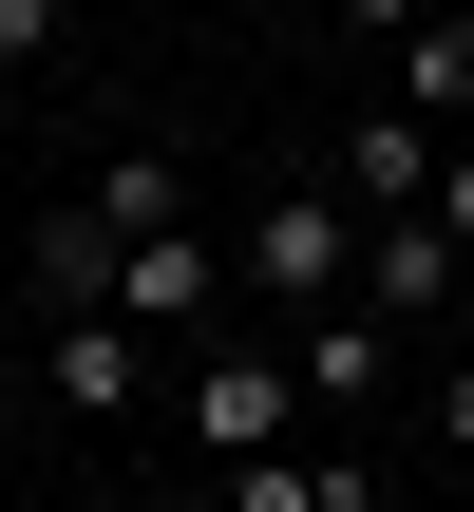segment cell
<instances>
[{"instance_id":"8","label":"cell","mask_w":474,"mask_h":512,"mask_svg":"<svg viewBox=\"0 0 474 512\" xmlns=\"http://www.w3.org/2000/svg\"><path fill=\"white\" fill-rule=\"evenodd\" d=\"M228 512H380V475H361V456H247Z\"/></svg>"},{"instance_id":"9","label":"cell","mask_w":474,"mask_h":512,"mask_svg":"<svg viewBox=\"0 0 474 512\" xmlns=\"http://www.w3.org/2000/svg\"><path fill=\"white\" fill-rule=\"evenodd\" d=\"M76 209H95L114 247H152V228H190V171H171V152H114V171H95Z\"/></svg>"},{"instance_id":"16","label":"cell","mask_w":474,"mask_h":512,"mask_svg":"<svg viewBox=\"0 0 474 512\" xmlns=\"http://www.w3.org/2000/svg\"><path fill=\"white\" fill-rule=\"evenodd\" d=\"M19 399H38V361H0V418H19Z\"/></svg>"},{"instance_id":"10","label":"cell","mask_w":474,"mask_h":512,"mask_svg":"<svg viewBox=\"0 0 474 512\" xmlns=\"http://www.w3.org/2000/svg\"><path fill=\"white\" fill-rule=\"evenodd\" d=\"M437 285H456V228H437V209H399V228L361 247V304L399 323V304H437Z\"/></svg>"},{"instance_id":"15","label":"cell","mask_w":474,"mask_h":512,"mask_svg":"<svg viewBox=\"0 0 474 512\" xmlns=\"http://www.w3.org/2000/svg\"><path fill=\"white\" fill-rule=\"evenodd\" d=\"M437 437H456V456H474V361H456V380H437Z\"/></svg>"},{"instance_id":"2","label":"cell","mask_w":474,"mask_h":512,"mask_svg":"<svg viewBox=\"0 0 474 512\" xmlns=\"http://www.w3.org/2000/svg\"><path fill=\"white\" fill-rule=\"evenodd\" d=\"M285 418H304V361H266V342H209L190 361V437L247 475V456H285Z\"/></svg>"},{"instance_id":"11","label":"cell","mask_w":474,"mask_h":512,"mask_svg":"<svg viewBox=\"0 0 474 512\" xmlns=\"http://www.w3.org/2000/svg\"><path fill=\"white\" fill-rule=\"evenodd\" d=\"M399 114H437V133L474 114V0H456V19H418V38H399Z\"/></svg>"},{"instance_id":"17","label":"cell","mask_w":474,"mask_h":512,"mask_svg":"<svg viewBox=\"0 0 474 512\" xmlns=\"http://www.w3.org/2000/svg\"><path fill=\"white\" fill-rule=\"evenodd\" d=\"M247 19H285V0H247Z\"/></svg>"},{"instance_id":"13","label":"cell","mask_w":474,"mask_h":512,"mask_svg":"<svg viewBox=\"0 0 474 512\" xmlns=\"http://www.w3.org/2000/svg\"><path fill=\"white\" fill-rule=\"evenodd\" d=\"M342 19H361V38H418V19H456V0H342Z\"/></svg>"},{"instance_id":"5","label":"cell","mask_w":474,"mask_h":512,"mask_svg":"<svg viewBox=\"0 0 474 512\" xmlns=\"http://www.w3.org/2000/svg\"><path fill=\"white\" fill-rule=\"evenodd\" d=\"M133 380H152V342H133L114 304H76V323L38 342V399H57V418H133Z\"/></svg>"},{"instance_id":"14","label":"cell","mask_w":474,"mask_h":512,"mask_svg":"<svg viewBox=\"0 0 474 512\" xmlns=\"http://www.w3.org/2000/svg\"><path fill=\"white\" fill-rule=\"evenodd\" d=\"M437 228H456V247H474V152H437Z\"/></svg>"},{"instance_id":"6","label":"cell","mask_w":474,"mask_h":512,"mask_svg":"<svg viewBox=\"0 0 474 512\" xmlns=\"http://www.w3.org/2000/svg\"><path fill=\"white\" fill-rule=\"evenodd\" d=\"M285 361H304V399H323V418H361V399L399 380V323H380V304H323V323H304Z\"/></svg>"},{"instance_id":"3","label":"cell","mask_w":474,"mask_h":512,"mask_svg":"<svg viewBox=\"0 0 474 512\" xmlns=\"http://www.w3.org/2000/svg\"><path fill=\"white\" fill-rule=\"evenodd\" d=\"M323 171H342V209H437V114H361V133H323Z\"/></svg>"},{"instance_id":"4","label":"cell","mask_w":474,"mask_h":512,"mask_svg":"<svg viewBox=\"0 0 474 512\" xmlns=\"http://www.w3.org/2000/svg\"><path fill=\"white\" fill-rule=\"evenodd\" d=\"M209 304H228V247H209V228H152V247L114 266V323H133V342H171V323H209Z\"/></svg>"},{"instance_id":"7","label":"cell","mask_w":474,"mask_h":512,"mask_svg":"<svg viewBox=\"0 0 474 512\" xmlns=\"http://www.w3.org/2000/svg\"><path fill=\"white\" fill-rule=\"evenodd\" d=\"M114 266H133V247H114V228H95V209H57V228H38V247H19V285H38V304H57V323H76V304H114Z\"/></svg>"},{"instance_id":"12","label":"cell","mask_w":474,"mask_h":512,"mask_svg":"<svg viewBox=\"0 0 474 512\" xmlns=\"http://www.w3.org/2000/svg\"><path fill=\"white\" fill-rule=\"evenodd\" d=\"M57 57V0H0V76H38Z\"/></svg>"},{"instance_id":"1","label":"cell","mask_w":474,"mask_h":512,"mask_svg":"<svg viewBox=\"0 0 474 512\" xmlns=\"http://www.w3.org/2000/svg\"><path fill=\"white\" fill-rule=\"evenodd\" d=\"M361 247H380V209H342V171H285V190L247 209V247H228V266H247L266 304H304V323H323V304H361Z\"/></svg>"}]
</instances>
